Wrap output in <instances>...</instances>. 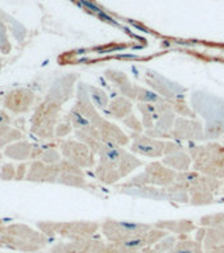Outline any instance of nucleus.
<instances>
[{
    "mask_svg": "<svg viewBox=\"0 0 224 253\" xmlns=\"http://www.w3.org/2000/svg\"><path fill=\"white\" fill-rule=\"evenodd\" d=\"M189 154L193 160V168L210 177L224 179V145L213 142L207 145L190 146Z\"/></svg>",
    "mask_w": 224,
    "mask_h": 253,
    "instance_id": "nucleus-1",
    "label": "nucleus"
},
{
    "mask_svg": "<svg viewBox=\"0 0 224 253\" xmlns=\"http://www.w3.org/2000/svg\"><path fill=\"white\" fill-rule=\"evenodd\" d=\"M152 227L153 225L148 224V223L114 220L110 217L103 221L100 225L103 236L106 237L108 243L116 245H123L131 239L140 236L146 231H149Z\"/></svg>",
    "mask_w": 224,
    "mask_h": 253,
    "instance_id": "nucleus-2",
    "label": "nucleus"
},
{
    "mask_svg": "<svg viewBox=\"0 0 224 253\" xmlns=\"http://www.w3.org/2000/svg\"><path fill=\"white\" fill-rule=\"evenodd\" d=\"M177 173L162 162H150L146 165L142 173L126 182L122 187H142V186H156V187H168L176 181Z\"/></svg>",
    "mask_w": 224,
    "mask_h": 253,
    "instance_id": "nucleus-3",
    "label": "nucleus"
},
{
    "mask_svg": "<svg viewBox=\"0 0 224 253\" xmlns=\"http://www.w3.org/2000/svg\"><path fill=\"white\" fill-rule=\"evenodd\" d=\"M63 156L67 161L73 162L78 168H92L95 165V153L82 141L69 140L61 145Z\"/></svg>",
    "mask_w": 224,
    "mask_h": 253,
    "instance_id": "nucleus-4",
    "label": "nucleus"
},
{
    "mask_svg": "<svg viewBox=\"0 0 224 253\" xmlns=\"http://www.w3.org/2000/svg\"><path fill=\"white\" fill-rule=\"evenodd\" d=\"M134 138V142L131 144V153L138 154L142 157L148 158H160L165 154V141L164 140H157L152 138L149 136L142 133L131 134Z\"/></svg>",
    "mask_w": 224,
    "mask_h": 253,
    "instance_id": "nucleus-5",
    "label": "nucleus"
},
{
    "mask_svg": "<svg viewBox=\"0 0 224 253\" xmlns=\"http://www.w3.org/2000/svg\"><path fill=\"white\" fill-rule=\"evenodd\" d=\"M172 138L178 141H199L205 140L206 133L202 123L193 119L177 118L172 130Z\"/></svg>",
    "mask_w": 224,
    "mask_h": 253,
    "instance_id": "nucleus-6",
    "label": "nucleus"
},
{
    "mask_svg": "<svg viewBox=\"0 0 224 253\" xmlns=\"http://www.w3.org/2000/svg\"><path fill=\"white\" fill-rule=\"evenodd\" d=\"M145 77L148 84L164 99L174 100V99L183 98L185 88L177 84V83L170 82V81H168V79L161 77V75L153 74L152 71H146Z\"/></svg>",
    "mask_w": 224,
    "mask_h": 253,
    "instance_id": "nucleus-7",
    "label": "nucleus"
},
{
    "mask_svg": "<svg viewBox=\"0 0 224 253\" xmlns=\"http://www.w3.org/2000/svg\"><path fill=\"white\" fill-rule=\"evenodd\" d=\"M98 228L99 225L94 221H73V223L59 224L58 232L67 239L77 241L92 237Z\"/></svg>",
    "mask_w": 224,
    "mask_h": 253,
    "instance_id": "nucleus-8",
    "label": "nucleus"
},
{
    "mask_svg": "<svg viewBox=\"0 0 224 253\" xmlns=\"http://www.w3.org/2000/svg\"><path fill=\"white\" fill-rule=\"evenodd\" d=\"M98 129L100 132L103 142H106V144L120 146V148H124V146L130 144V136L124 133L118 126H115V124L110 123L106 119L103 120V123L99 126Z\"/></svg>",
    "mask_w": 224,
    "mask_h": 253,
    "instance_id": "nucleus-9",
    "label": "nucleus"
},
{
    "mask_svg": "<svg viewBox=\"0 0 224 253\" xmlns=\"http://www.w3.org/2000/svg\"><path fill=\"white\" fill-rule=\"evenodd\" d=\"M104 77H106V78L108 79L119 91H120V94H122L123 96H126V98L131 99V100L136 99V86L132 84L130 78H128L127 74H124L123 71L112 70V69H110V70H107L106 73H104Z\"/></svg>",
    "mask_w": 224,
    "mask_h": 253,
    "instance_id": "nucleus-10",
    "label": "nucleus"
},
{
    "mask_svg": "<svg viewBox=\"0 0 224 253\" xmlns=\"http://www.w3.org/2000/svg\"><path fill=\"white\" fill-rule=\"evenodd\" d=\"M156 228H160L162 231H166L168 233H173L176 236H182V235H189L193 231L197 229L193 220L190 219H182V220H160L154 223Z\"/></svg>",
    "mask_w": 224,
    "mask_h": 253,
    "instance_id": "nucleus-11",
    "label": "nucleus"
},
{
    "mask_svg": "<svg viewBox=\"0 0 224 253\" xmlns=\"http://www.w3.org/2000/svg\"><path fill=\"white\" fill-rule=\"evenodd\" d=\"M106 114L111 116L112 119H118V120H124L132 114V103L131 99L126 96H119L111 100L110 106L106 110Z\"/></svg>",
    "mask_w": 224,
    "mask_h": 253,
    "instance_id": "nucleus-12",
    "label": "nucleus"
},
{
    "mask_svg": "<svg viewBox=\"0 0 224 253\" xmlns=\"http://www.w3.org/2000/svg\"><path fill=\"white\" fill-rule=\"evenodd\" d=\"M162 164L170 169H173L176 173H182V171L190 170V166L193 165V160H191V156L189 153L182 150L178 153L165 156L162 160Z\"/></svg>",
    "mask_w": 224,
    "mask_h": 253,
    "instance_id": "nucleus-13",
    "label": "nucleus"
},
{
    "mask_svg": "<svg viewBox=\"0 0 224 253\" xmlns=\"http://www.w3.org/2000/svg\"><path fill=\"white\" fill-rule=\"evenodd\" d=\"M137 110L142 116V126L144 129H152L156 126L158 118L161 116V112L158 110L157 104H149V103H138Z\"/></svg>",
    "mask_w": 224,
    "mask_h": 253,
    "instance_id": "nucleus-14",
    "label": "nucleus"
},
{
    "mask_svg": "<svg viewBox=\"0 0 224 253\" xmlns=\"http://www.w3.org/2000/svg\"><path fill=\"white\" fill-rule=\"evenodd\" d=\"M142 165L141 160H138L134 153H131L128 150H124V153L122 156V160L119 162V171L122 178L127 177L128 174H131L134 169H137L138 166Z\"/></svg>",
    "mask_w": 224,
    "mask_h": 253,
    "instance_id": "nucleus-15",
    "label": "nucleus"
},
{
    "mask_svg": "<svg viewBox=\"0 0 224 253\" xmlns=\"http://www.w3.org/2000/svg\"><path fill=\"white\" fill-rule=\"evenodd\" d=\"M165 189L166 193H168V198H169L170 201L179 202V203H189L190 202L189 191L183 186L179 185L178 182L174 181L172 185H169Z\"/></svg>",
    "mask_w": 224,
    "mask_h": 253,
    "instance_id": "nucleus-16",
    "label": "nucleus"
},
{
    "mask_svg": "<svg viewBox=\"0 0 224 253\" xmlns=\"http://www.w3.org/2000/svg\"><path fill=\"white\" fill-rule=\"evenodd\" d=\"M174 253H205V248L203 244L198 243L195 240H190V239H185V240H178L176 247L173 248Z\"/></svg>",
    "mask_w": 224,
    "mask_h": 253,
    "instance_id": "nucleus-17",
    "label": "nucleus"
},
{
    "mask_svg": "<svg viewBox=\"0 0 224 253\" xmlns=\"http://www.w3.org/2000/svg\"><path fill=\"white\" fill-rule=\"evenodd\" d=\"M176 120H177V114L173 110L166 111V112L161 114V116L158 118L157 123H156V128L162 130V132H165V133L172 134Z\"/></svg>",
    "mask_w": 224,
    "mask_h": 253,
    "instance_id": "nucleus-18",
    "label": "nucleus"
},
{
    "mask_svg": "<svg viewBox=\"0 0 224 253\" xmlns=\"http://www.w3.org/2000/svg\"><path fill=\"white\" fill-rule=\"evenodd\" d=\"M89 94H90L91 102L94 103V106L99 110L106 111L110 106V102H108V96L102 88L94 86H89Z\"/></svg>",
    "mask_w": 224,
    "mask_h": 253,
    "instance_id": "nucleus-19",
    "label": "nucleus"
},
{
    "mask_svg": "<svg viewBox=\"0 0 224 253\" xmlns=\"http://www.w3.org/2000/svg\"><path fill=\"white\" fill-rule=\"evenodd\" d=\"M224 244V232L218 228H207V235L203 241L205 251Z\"/></svg>",
    "mask_w": 224,
    "mask_h": 253,
    "instance_id": "nucleus-20",
    "label": "nucleus"
},
{
    "mask_svg": "<svg viewBox=\"0 0 224 253\" xmlns=\"http://www.w3.org/2000/svg\"><path fill=\"white\" fill-rule=\"evenodd\" d=\"M136 99L138 103H149V104H157L164 100V98L160 96L156 91L148 90L140 86H136Z\"/></svg>",
    "mask_w": 224,
    "mask_h": 253,
    "instance_id": "nucleus-21",
    "label": "nucleus"
},
{
    "mask_svg": "<svg viewBox=\"0 0 224 253\" xmlns=\"http://www.w3.org/2000/svg\"><path fill=\"white\" fill-rule=\"evenodd\" d=\"M201 227L218 228L224 232V212L210 213L201 217Z\"/></svg>",
    "mask_w": 224,
    "mask_h": 253,
    "instance_id": "nucleus-22",
    "label": "nucleus"
},
{
    "mask_svg": "<svg viewBox=\"0 0 224 253\" xmlns=\"http://www.w3.org/2000/svg\"><path fill=\"white\" fill-rule=\"evenodd\" d=\"M178 240H179V239H178V236H176V235H168V236L161 239L158 243L152 245L150 248H152V251H153L154 253H168L176 247Z\"/></svg>",
    "mask_w": 224,
    "mask_h": 253,
    "instance_id": "nucleus-23",
    "label": "nucleus"
},
{
    "mask_svg": "<svg viewBox=\"0 0 224 253\" xmlns=\"http://www.w3.org/2000/svg\"><path fill=\"white\" fill-rule=\"evenodd\" d=\"M172 103V107H173V111L176 114L181 115L183 118H197L194 111L187 106V103L185 102V98H179V99H174V100H170Z\"/></svg>",
    "mask_w": 224,
    "mask_h": 253,
    "instance_id": "nucleus-24",
    "label": "nucleus"
},
{
    "mask_svg": "<svg viewBox=\"0 0 224 253\" xmlns=\"http://www.w3.org/2000/svg\"><path fill=\"white\" fill-rule=\"evenodd\" d=\"M214 202V193H194L190 194V205L193 206H206L211 205Z\"/></svg>",
    "mask_w": 224,
    "mask_h": 253,
    "instance_id": "nucleus-25",
    "label": "nucleus"
},
{
    "mask_svg": "<svg viewBox=\"0 0 224 253\" xmlns=\"http://www.w3.org/2000/svg\"><path fill=\"white\" fill-rule=\"evenodd\" d=\"M61 182L66 183V185L75 186V187H86V179L83 178L81 174H73V173H65L61 175Z\"/></svg>",
    "mask_w": 224,
    "mask_h": 253,
    "instance_id": "nucleus-26",
    "label": "nucleus"
},
{
    "mask_svg": "<svg viewBox=\"0 0 224 253\" xmlns=\"http://www.w3.org/2000/svg\"><path fill=\"white\" fill-rule=\"evenodd\" d=\"M123 124L130 128L134 133H142L144 130V126H142L141 120H138L137 116H134V114H131L128 118H126L123 120Z\"/></svg>",
    "mask_w": 224,
    "mask_h": 253,
    "instance_id": "nucleus-27",
    "label": "nucleus"
},
{
    "mask_svg": "<svg viewBox=\"0 0 224 253\" xmlns=\"http://www.w3.org/2000/svg\"><path fill=\"white\" fill-rule=\"evenodd\" d=\"M182 150H183V146L181 144L174 141H165V154H164V157L170 156V154L178 153V152H182Z\"/></svg>",
    "mask_w": 224,
    "mask_h": 253,
    "instance_id": "nucleus-28",
    "label": "nucleus"
},
{
    "mask_svg": "<svg viewBox=\"0 0 224 253\" xmlns=\"http://www.w3.org/2000/svg\"><path fill=\"white\" fill-rule=\"evenodd\" d=\"M206 235H207V227H201L199 229H197V232H195V239H194V240L203 244V241H205L206 239Z\"/></svg>",
    "mask_w": 224,
    "mask_h": 253,
    "instance_id": "nucleus-29",
    "label": "nucleus"
},
{
    "mask_svg": "<svg viewBox=\"0 0 224 253\" xmlns=\"http://www.w3.org/2000/svg\"><path fill=\"white\" fill-rule=\"evenodd\" d=\"M205 253H224V244L215 247V248L207 249V251H205Z\"/></svg>",
    "mask_w": 224,
    "mask_h": 253,
    "instance_id": "nucleus-30",
    "label": "nucleus"
},
{
    "mask_svg": "<svg viewBox=\"0 0 224 253\" xmlns=\"http://www.w3.org/2000/svg\"><path fill=\"white\" fill-rule=\"evenodd\" d=\"M222 191H223V195H224V187H223V190H222Z\"/></svg>",
    "mask_w": 224,
    "mask_h": 253,
    "instance_id": "nucleus-31",
    "label": "nucleus"
},
{
    "mask_svg": "<svg viewBox=\"0 0 224 253\" xmlns=\"http://www.w3.org/2000/svg\"><path fill=\"white\" fill-rule=\"evenodd\" d=\"M223 140H224V136H223Z\"/></svg>",
    "mask_w": 224,
    "mask_h": 253,
    "instance_id": "nucleus-32",
    "label": "nucleus"
}]
</instances>
